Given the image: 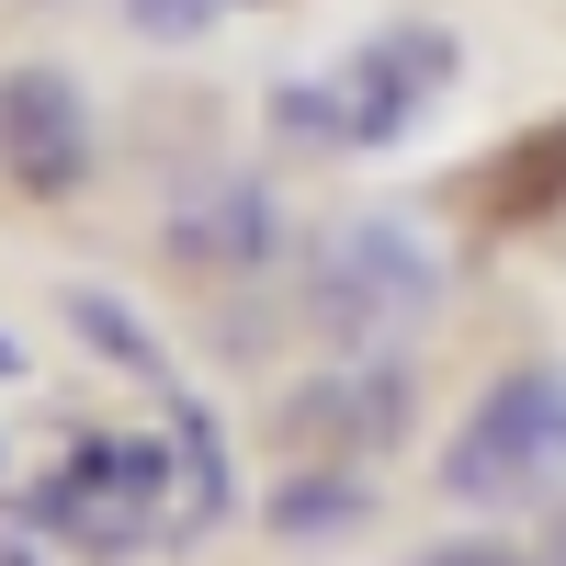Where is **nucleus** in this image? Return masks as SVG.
<instances>
[{
  "instance_id": "obj_1",
  "label": "nucleus",
  "mask_w": 566,
  "mask_h": 566,
  "mask_svg": "<svg viewBox=\"0 0 566 566\" xmlns=\"http://www.w3.org/2000/svg\"><path fill=\"white\" fill-rule=\"evenodd\" d=\"M170 488L193 499V464H181V442H80L69 464H45V476L12 499L34 544H69V555H136L148 533H181Z\"/></svg>"
},
{
  "instance_id": "obj_2",
  "label": "nucleus",
  "mask_w": 566,
  "mask_h": 566,
  "mask_svg": "<svg viewBox=\"0 0 566 566\" xmlns=\"http://www.w3.org/2000/svg\"><path fill=\"white\" fill-rule=\"evenodd\" d=\"M555 476H566V363H522V374H499L476 397V419L453 431L442 488L499 510V499H544Z\"/></svg>"
},
{
  "instance_id": "obj_3",
  "label": "nucleus",
  "mask_w": 566,
  "mask_h": 566,
  "mask_svg": "<svg viewBox=\"0 0 566 566\" xmlns=\"http://www.w3.org/2000/svg\"><path fill=\"white\" fill-rule=\"evenodd\" d=\"M431 295H442V272H431V250H419L397 216H352L340 239L317 250V272H306V317H317L340 352L397 340L408 317H431Z\"/></svg>"
},
{
  "instance_id": "obj_4",
  "label": "nucleus",
  "mask_w": 566,
  "mask_h": 566,
  "mask_svg": "<svg viewBox=\"0 0 566 566\" xmlns=\"http://www.w3.org/2000/svg\"><path fill=\"white\" fill-rule=\"evenodd\" d=\"M453 34H431V23H386L374 45H352V69L328 80V103H340V136L352 148H397V136L419 125L453 91Z\"/></svg>"
},
{
  "instance_id": "obj_5",
  "label": "nucleus",
  "mask_w": 566,
  "mask_h": 566,
  "mask_svg": "<svg viewBox=\"0 0 566 566\" xmlns=\"http://www.w3.org/2000/svg\"><path fill=\"white\" fill-rule=\"evenodd\" d=\"M0 170H12L34 205H57V193L91 181V114H80V91L57 69H12L0 80Z\"/></svg>"
},
{
  "instance_id": "obj_6",
  "label": "nucleus",
  "mask_w": 566,
  "mask_h": 566,
  "mask_svg": "<svg viewBox=\"0 0 566 566\" xmlns=\"http://www.w3.org/2000/svg\"><path fill=\"white\" fill-rule=\"evenodd\" d=\"M283 431H295L306 453H340V464H363V453H386L397 431H408V374L397 363H363V374H317V386L283 408Z\"/></svg>"
},
{
  "instance_id": "obj_7",
  "label": "nucleus",
  "mask_w": 566,
  "mask_h": 566,
  "mask_svg": "<svg viewBox=\"0 0 566 566\" xmlns=\"http://www.w3.org/2000/svg\"><path fill=\"white\" fill-rule=\"evenodd\" d=\"M170 239L193 250V261H216V272H250V261H272L283 227H272V193H261V181H216V193H193V216H181Z\"/></svg>"
},
{
  "instance_id": "obj_8",
  "label": "nucleus",
  "mask_w": 566,
  "mask_h": 566,
  "mask_svg": "<svg viewBox=\"0 0 566 566\" xmlns=\"http://www.w3.org/2000/svg\"><path fill=\"white\" fill-rule=\"evenodd\" d=\"M148 397H159V419H170V442H181V464H193V499H181V533H205L216 510L239 499V464H227V431L205 419V397L181 386V374H159Z\"/></svg>"
},
{
  "instance_id": "obj_9",
  "label": "nucleus",
  "mask_w": 566,
  "mask_h": 566,
  "mask_svg": "<svg viewBox=\"0 0 566 566\" xmlns=\"http://www.w3.org/2000/svg\"><path fill=\"white\" fill-rule=\"evenodd\" d=\"M464 193L488 205V227H533V216H555V205H566V125L533 136V159H522V148H499L476 181H464Z\"/></svg>"
},
{
  "instance_id": "obj_10",
  "label": "nucleus",
  "mask_w": 566,
  "mask_h": 566,
  "mask_svg": "<svg viewBox=\"0 0 566 566\" xmlns=\"http://www.w3.org/2000/svg\"><path fill=\"white\" fill-rule=\"evenodd\" d=\"M69 328H80V340L103 352V363H125L136 386H159V374H170V363H159V340H148V328H136L114 295H69Z\"/></svg>"
},
{
  "instance_id": "obj_11",
  "label": "nucleus",
  "mask_w": 566,
  "mask_h": 566,
  "mask_svg": "<svg viewBox=\"0 0 566 566\" xmlns=\"http://www.w3.org/2000/svg\"><path fill=\"white\" fill-rule=\"evenodd\" d=\"M352 522H374V488L352 476H295L272 499V533H352Z\"/></svg>"
},
{
  "instance_id": "obj_12",
  "label": "nucleus",
  "mask_w": 566,
  "mask_h": 566,
  "mask_svg": "<svg viewBox=\"0 0 566 566\" xmlns=\"http://www.w3.org/2000/svg\"><path fill=\"white\" fill-rule=\"evenodd\" d=\"M125 12H136V34H205L216 0H125Z\"/></svg>"
},
{
  "instance_id": "obj_13",
  "label": "nucleus",
  "mask_w": 566,
  "mask_h": 566,
  "mask_svg": "<svg viewBox=\"0 0 566 566\" xmlns=\"http://www.w3.org/2000/svg\"><path fill=\"white\" fill-rule=\"evenodd\" d=\"M419 566H522V555H510V544H431Z\"/></svg>"
},
{
  "instance_id": "obj_14",
  "label": "nucleus",
  "mask_w": 566,
  "mask_h": 566,
  "mask_svg": "<svg viewBox=\"0 0 566 566\" xmlns=\"http://www.w3.org/2000/svg\"><path fill=\"white\" fill-rule=\"evenodd\" d=\"M0 374H23V340H12V328H0Z\"/></svg>"
},
{
  "instance_id": "obj_15",
  "label": "nucleus",
  "mask_w": 566,
  "mask_h": 566,
  "mask_svg": "<svg viewBox=\"0 0 566 566\" xmlns=\"http://www.w3.org/2000/svg\"><path fill=\"white\" fill-rule=\"evenodd\" d=\"M0 566H34V544H12V555H0Z\"/></svg>"
},
{
  "instance_id": "obj_16",
  "label": "nucleus",
  "mask_w": 566,
  "mask_h": 566,
  "mask_svg": "<svg viewBox=\"0 0 566 566\" xmlns=\"http://www.w3.org/2000/svg\"><path fill=\"white\" fill-rule=\"evenodd\" d=\"M555 566H566V533H555Z\"/></svg>"
}]
</instances>
